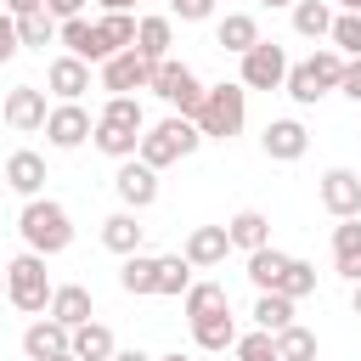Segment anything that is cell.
<instances>
[{
    "label": "cell",
    "instance_id": "1",
    "mask_svg": "<svg viewBox=\"0 0 361 361\" xmlns=\"http://www.w3.org/2000/svg\"><path fill=\"white\" fill-rule=\"evenodd\" d=\"M17 231H23L28 254H45V259L62 254V248L73 243V220H68V209L51 203V197H28L23 214H17Z\"/></svg>",
    "mask_w": 361,
    "mask_h": 361
},
{
    "label": "cell",
    "instance_id": "2",
    "mask_svg": "<svg viewBox=\"0 0 361 361\" xmlns=\"http://www.w3.org/2000/svg\"><path fill=\"white\" fill-rule=\"evenodd\" d=\"M243 118H248V90L243 85H214V90H203V107H197V130H203V141H231L237 130H243Z\"/></svg>",
    "mask_w": 361,
    "mask_h": 361
},
{
    "label": "cell",
    "instance_id": "3",
    "mask_svg": "<svg viewBox=\"0 0 361 361\" xmlns=\"http://www.w3.org/2000/svg\"><path fill=\"white\" fill-rule=\"evenodd\" d=\"M197 141H203V130L192 124V118H180V113H169L164 124H152V130H141V164H152V169H164V164H175V158H192L197 152Z\"/></svg>",
    "mask_w": 361,
    "mask_h": 361
},
{
    "label": "cell",
    "instance_id": "4",
    "mask_svg": "<svg viewBox=\"0 0 361 361\" xmlns=\"http://www.w3.org/2000/svg\"><path fill=\"white\" fill-rule=\"evenodd\" d=\"M51 276H45V254H17L11 265H6V299L17 305V310H28V316H39V310H51Z\"/></svg>",
    "mask_w": 361,
    "mask_h": 361
},
{
    "label": "cell",
    "instance_id": "5",
    "mask_svg": "<svg viewBox=\"0 0 361 361\" xmlns=\"http://www.w3.org/2000/svg\"><path fill=\"white\" fill-rule=\"evenodd\" d=\"M152 90H158V102H169L180 118H197V107H203V85H197V73H192L186 62H158Z\"/></svg>",
    "mask_w": 361,
    "mask_h": 361
},
{
    "label": "cell",
    "instance_id": "6",
    "mask_svg": "<svg viewBox=\"0 0 361 361\" xmlns=\"http://www.w3.org/2000/svg\"><path fill=\"white\" fill-rule=\"evenodd\" d=\"M243 90H282L288 85V51L276 39H259L248 56H243Z\"/></svg>",
    "mask_w": 361,
    "mask_h": 361
},
{
    "label": "cell",
    "instance_id": "7",
    "mask_svg": "<svg viewBox=\"0 0 361 361\" xmlns=\"http://www.w3.org/2000/svg\"><path fill=\"white\" fill-rule=\"evenodd\" d=\"M152 73H158V62H147L141 51H118L113 62H102V85H107L113 96H130V90H152Z\"/></svg>",
    "mask_w": 361,
    "mask_h": 361
},
{
    "label": "cell",
    "instance_id": "8",
    "mask_svg": "<svg viewBox=\"0 0 361 361\" xmlns=\"http://www.w3.org/2000/svg\"><path fill=\"white\" fill-rule=\"evenodd\" d=\"M316 197H322V209L333 220H361V175L355 169H327Z\"/></svg>",
    "mask_w": 361,
    "mask_h": 361
},
{
    "label": "cell",
    "instance_id": "9",
    "mask_svg": "<svg viewBox=\"0 0 361 361\" xmlns=\"http://www.w3.org/2000/svg\"><path fill=\"white\" fill-rule=\"evenodd\" d=\"M113 192L124 197V209H152V197H158V169L152 164H141V158H124L118 164V175H113Z\"/></svg>",
    "mask_w": 361,
    "mask_h": 361
},
{
    "label": "cell",
    "instance_id": "10",
    "mask_svg": "<svg viewBox=\"0 0 361 361\" xmlns=\"http://www.w3.org/2000/svg\"><path fill=\"white\" fill-rule=\"evenodd\" d=\"M6 124L17 130V135H28V130H45V118H51V107H45V90L39 85H17V90H6Z\"/></svg>",
    "mask_w": 361,
    "mask_h": 361
},
{
    "label": "cell",
    "instance_id": "11",
    "mask_svg": "<svg viewBox=\"0 0 361 361\" xmlns=\"http://www.w3.org/2000/svg\"><path fill=\"white\" fill-rule=\"evenodd\" d=\"M23 355H28V361H56V355H73V333H68L62 322L39 316V322H28V333H23Z\"/></svg>",
    "mask_w": 361,
    "mask_h": 361
},
{
    "label": "cell",
    "instance_id": "12",
    "mask_svg": "<svg viewBox=\"0 0 361 361\" xmlns=\"http://www.w3.org/2000/svg\"><path fill=\"white\" fill-rule=\"evenodd\" d=\"M45 135H51V147H79V141H90V135H96V118H90L79 102H62V107H51Z\"/></svg>",
    "mask_w": 361,
    "mask_h": 361
},
{
    "label": "cell",
    "instance_id": "13",
    "mask_svg": "<svg viewBox=\"0 0 361 361\" xmlns=\"http://www.w3.org/2000/svg\"><path fill=\"white\" fill-rule=\"evenodd\" d=\"M259 147H265V158H276V164H293V158H305V147H310V130H305L299 118H271V124H265V135H259Z\"/></svg>",
    "mask_w": 361,
    "mask_h": 361
},
{
    "label": "cell",
    "instance_id": "14",
    "mask_svg": "<svg viewBox=\"0 0 361 361\" xmlns=\"http://www.w3.org/2000/svg\"><path fill=\"white\" fill-rule=\"evenodd\" d=\"M226 248H231V237H226V226H192L186 231V259H192V271H209V265H220L226 259Z\"/></svg>",
    "mask_w": 361,
    "mask_h": 361
},
{
    "label": "cell",
    "instance_id": "15",
    "mask_svg": "<svg viewBox=\"0 0 361 361\" xmlns=\"http://www.w3.org/2000/svg\"><path fill=\"white\" fill-rule=\"evenodd\" d=\"M51 322H62L68 333L73 327H85L90 316H96V305H90V288H79V282H62L56 293H51V310H45Z\"/></svg>",
    "mask_w": 361,
    "mask_h": 361
},
{
    "label": "cell",
    "instance_id": "16",
    "mask_svg": "<svg viewBox=\"0 0 361 361\" xmlns=\"http://www.w3.org/2000/svg\"><path fill=\"white\" fill-rule=\"evenodd\" d=\"M62 45H68V56H79V62H107L113 51L102 45V28L90 23V17H73V23H62V34H56Z\"/></svg>",
    "mask_w": 361,
    "mask_h": 361
},
{
    "label": "cell",
    "instance_id": "17",
    "mask_svg": "<svg viewBox=\"0 0 361 361\" xmlns=\"http://www.w3.org/2000/svg\"><path fill=\"white\" fill-rule=\"evenodd\" d=\"M45 85H51L62 102H79V96L90 90V62H79V56H56V62L45 68Z\"/></svg>",
    "mask_w": 361,
    "mask_h": 361
},
{
    "label": "cell",
    "instance_id": "18",
    "mask_svg": "<svg viewBox=\"0 0 361 361\" xmlns=\"http://www.w3.org/2000/svg\"><path fill=\"white\" fill-rule=\"evenodd\" d=\"M6 186L23 192V197H39V186H45V158L28 152V147H17V152L6 158Z\"/></svg>",
    "mask_w": 361,
    "mask_h": 361
},
{
    "label": "cell",
    "instance_id": "19",
    "mask_svg": "<svg viewBox=\"0 0 361 361\" xmlns=\"http://www.w3.org/2000/svg\"><path fill=\"white\" fill-rule=\"evenodd\" d=\"M226 237H231V248H243V254L271 248V220H265L259 209H237V214L226 220Z\"/></svg>",
    "mask_w": 361,
    "mask_h": 361
},
{
    "label": "cell",
    "instance_id": "20",
    "mask_svg": "<svg viewBox=\"0 0 361 361\" xmlns=\"http://www.w3.org/2000/svg\"><path fill=\"white\" fill-rule=\"evenodd\" d=\"M333 271L361 282V220H338L333 226Z\"/></svg>",
    "mask_w": 361,
    "mask_h": 361
},
{
    "label": "cell",
    "instance_id": "21",
    "mask_svg": "<svg viewBox=\"0 0 361 361\" xmlns=\"http://www.w3.org/2000/svg\"><path fill=\"white\" fill-rule=\"evenodd\" d=\"M141 237H147V226L135 220V209H124V214H107V220H102V243H107L113 254H124V259H130V254H141Z\"/></svg>",
    "mask_w": 361,
    "mask_h": 361
},
{
    "label": "cell",
    "instance_id": "22",
    "mask_svg": "<svg viewBox=\"0 0 361 361\" xmlns=\"http://www.w3.org/2000/svg\"><path fill=\"white\" fill-rule=\"evenodd\" d=\"M214 45H226V51L248 56V51L259 45V23H254L248 11H226V17H220V28H214Z\"/></svg>",
    "mask_w": 361,
    "mask_h": 361
},
{
    "label": "cell",
    "instance_id": "23",
    "mask_svg": "<svg viewBox=\"0 0 361 361\" xmlns=\"http://www.w3.org/2000/svg\"><path fill=\"white\" fill-rule=\"evenodd\" d=\"M169 45H175L169 17H141V28H135V51H141L147 62H169Z\"/></svg>",
    "mask_w": 361,
    "mask_h": 361
},
{
    "label": "cell",
    "instance_id": "24",
    "mask_svg": "<svg viewBox=\"0 0 361 361\" xmlns=\"http://www.w3.org/2000/svg\"><path fill=\"white\" fill-rule=\"evenodd\" d=\"M56 34H62V23L39 6V11H23L17 17V39L28 45V51H45V45H56Z\"/></svg>",
    "mask_w": 361,
    "mask_h": 361
},
{
    "label": "cell",
    "instance_id": "25",
    "mask_svg": "<svg viewBox=\"0 0 361 361\" xmlns=\"http://www.w3.org/2000/svg\"><path fill=\"white\" fill-rule=\"evenodd\" d=\"M288 259H293V254H276V248H254V254H248V282H254L259 293H276V282H282Z\"/></svg>",
    "mask_w": 361,
    "mask_h": 361
},
{
    "label": "cell",
    "instance_id": "26",
    "mask_svg": "<svg viewBox=\"0 0 361 361\" xmlns=\"http://www.w3.org/2000/svg\"><path fill=\"white\" fill-rule=\"evenodd\" d=\"M192 338H197L203 350H231V344H237V322H231V310L197 316V322H192Z\"/></svg>",
    "mask_w": 361,
    "mask_h": 361
},
{
    "label": "cell",
    "instance_id": "27",
    "mask_svg": "<svg viewBox=\"0 0 361 361\" xmlns=\"http://www.w3.org/2000/svg\"><path fill=\"white\" fill-rule=\"evenodd\" d=\"M96 28H102V45L118 56V51H135V28H141V17H130V11H107ZM113 56H107V62H113Z\"/></svg>",
    "mask_w": 361,
    "mask_h": 361
},
{
    "label": "cell",
    "instance_id": "28",
    "mask_svg": "<svg viewBox=\"0 0 361 361\" xmlns=\"http://www.w3.org/2000/svg\"><path fill=\"white\" fill-rule=\"evenodd\" d=\"M118 288L124 293H158V259L152 254H130L118 265Z\"/></svg>",
    "mask_w": 361,
    "mask_h": 361
},
{
    "label": "cell",
    "instance_id": "29",
    "mask_svg": "<svg viewBox=\"0 0 361 361\" xmlns=\"http://www.w3.org/2000/svg\"><path fill=\"white\" fill-rule=\"evenodd\" d=\"M113 333L102 327V322H85V327H73V355L79 361H113Z\"/></svg>",
    "mask_w": 361,
    "mask_h": 361
},
{
    "label": "cell",
    "instance_id": "30",
    "mask_svg": "<svg viewBox=\"0 0 361 361\" xmlns=\"http://www.w3.org/2000/svg\"><path fill=\"white\" fill-rule=\"evenodd\" d=\"M254 322H259V333L293 327V299H288V293H259V299H254Z\"/></svg>",
    "mask_w": 361,
    "mask_h": 361
},
{
    "label": "cell",
    "instance_id": "31",
    "mask_svg": "<svg viewBox=\"0 0 361 361\" xmlns=\"http://www.w3.org/2000/svg\"><path fill=\"white\" fill-rule=\"evenodd\" d=\"M293 28H299L305 39L333 34V6H327V0H299V6H293Z\"/></svg>",
    "mask_w": 361,
    "mask_h": 361
},
{
    "label": "cell",
    "instance_id": "32",
    "mask_svg": "<svg viewBox=\"0 0 361 361\" xmlns=\"http://www.w3.org/2000/svg\"><path fill=\"white\" fill-rule=\"evenodd\" d=\"M180 305H186V316H192V322H197V316H214V310H231V299H226V288H220V282H192Z\"/></svg>",
    "mask_w": 361,
    "mask_h": 361
},
{
    "label": "cell",
    "instance_id": "33",
    "mask_svg": "<svg viewBox=\"0 0 361 361\" xmlns=\"http://www.w3.org/2000/svg\"><path fill=\"white\" fill-rule=\"evenodd\" d=\"M90 141H96L107 158H118V164L141 152V135H135V130H118V124H96V135H90Z\"/></svg>",
    "mask_w": 361,
    "mask_h": 361
},
{
    "label": "cell",
    "instance_id": "34",
    "mask_svg": "<svg viewBox=\"0 0 361 361\" xmlns=\"http://www.w3.org/2000/svg\"><path fill=\"white\" fill-rule=\"evenodd\" d=\"M186 288H192V259L186 254H164L158 259V293H180L186 299Z\"/></svg>",
    "mask_w": 361,
    "mask_h": 361
},
{
    "label": "cell",
    "instance_id": "35",
    "mask_svg": "<svg viewBox=\"0 0 361 361\" xmlns=\"http://www.w3.org/2000/svg\"><path fill=\"white\" fill-rule=\"evenodd\" d=\"M276 355H282V361H316V333L299 327V322L282 327V333H276Z\"/></svg>",
    "mask_w": 361,
    "mask_h": 361
},
{
    "label": "cell",
    "instance_id": "36",
    "mask_svg": "<svg viewBox=\"0 0 361 361\" xmlns=\"http://www.w3.org/2000/svg\"><path fill=\"white\" fill-rule=\"evenodd\" d=\"M288 96H293L299 107H310V102H322V96H327V85L316 79V68H310V62H299V68H288Z\"/></svg>",
    "mask_w": 361,
    "mask_h": 361
},
{
    "label": "cell",
    "instance_id": "37",
    "mask_svg": "<svg viewBox=\"0 0 361 361\" xmlns=\"http://www.w3.org/2000/svg\"><path fill=\"white\" fill-rule=\"evenodd\" d=\"M96 124H118V130H135L141 135V102L135 96H107V107H102Z\"/></svg>",
    "mask_w": 361,
    "mask_h": 361
},
{
    "label": "cell",
    "instance_id": "38",
    "mask_svg": "<svg viewBox=\"0 0 361 361\" xmlns=\"http://www.w3.org/2000/svg\"><path fill=\"white\" fill-rule=\"evenodd\" d=\"M276 293H288V299H305V293H316V265H310V259H288V271H282Z\"/></svg>",
    "mask_w": 361,
    "mask_h": 361
},
{
    "label": "cell",
    "instance_id": "39",
    "mask_svg": "<svg viewBox=\"0 0 361 361\" xmlns=\"http://www.w3.org/2000/svg\"><path fill=\"white\" fill-rule=\"evenodd\" d=\"M327 39H333V51H338V56H350V62H355V56H361V17L338 11V17H333V34H327Z\"/></svg>",
    "mask_w": 361,
    "mask_h": 361
},
{
    "label": "cell",
    "instance_id": "40",
    "mask_svg": "<svg viewBox=\"0 0 361 361\" xmlns=\"http://www.w3.org/2000/svg\"><path fill=\"white\" fill-rule=\"evenodd\" d=\"M231 350H237V361H282L276 355V333H243Z\"/></svg>",
    "mask_w": 361,
    "mask_h": 361
},
{
    "label": "cell",
    "instance_id": "41",
    "mask_svg": "<svg viewBox=\"0 0 361 361\" xmlns=\"http://www.w3.org/2000/svg\"><path fill=\"white\" fill-rule=\"evenodd\" d=\"M344 62H350V56H338V51H333V45H327V51H316V56H310V68H316V79H322V85H327V90H338V79H344Z\"/></svg>",
    "mask_w": 361,
    "mask_h": 361
},
{
    "label": "cell",
    "instance_id": "42",
    "mask_svg": "<svg viewBox=\"0 0 361 361\" xmlns=\"http://www.w3.org/2000/svg\"><path fill=\"white\" fill-rule=\"evenodd\" d=\"M169 11L180 23H203V17H214V0H169Z\"/></svg>",
    "mask_w": 361,
    "mask_h": 361
},
{
    "label": "cell",
    "instance_id": "43",
    "mask_svg": "<svg viewBox=\"0 0 361 361\" xmlns=\"http://www.w3.org/2000/svg\"><path fill=\"white\" fill-rule=\"evenodd\" d=\"M17 51H23V39H17V17L0 11V62H11Z\"/></svg>",
    "mask_w": 361,
    "mask_h": 361
},
{
    "label": "cell",
    "instance_id": "44",
    "mask_svg": "<svg viewBox=\"0 0 361 361\" xmlns=\"http://www.w3.org/2000/svg\"><path fill=\"white\" fill-rule=\"evenodd\" d=\"M45 11L56 23H73V17H85V0H45Z\"/></svg>",
    "mask_w": 361,
    "mask_h": 361
},
{
    "label": "cell",
    "instance_id": "45",
    "mask_svg": "<svg viewBox=\"0 0 361 361\" xmlns=\"http://www.w3.org/2000/svg\"><path fill=\"white\" fill-rule=\"evenodd\" d=\"M338 90H344L350 102H361V56H355V62H344V79H338Z\"/></svg>",
    "mask_w": 361,
    "mask_h": 361
},
{
    "label": "cell",
    "instance_id": "46",
    "mask_svg": "<svg viewBox=\"0 0 361 361\" xmlns=\"http://www.w3.org/2000/svg\"><path fill=\"white\" fill-rule=\"evenodd\" d=\"M39 6H45V0H6V11H11V17H23V11H39Z\"/></svg>",
    "mask_w": 361,
    "mask_h": 361
},
{
    "label": "cell",
    "instance_id": "47",
    "mask_svg": "<svg viewBox=\"0 0 361 361\" xmlns=\"http://www.w3.org/2000/svg\"><path fill=\"white\" fill-rule=\"evenodd\" d=\"M113 361H158V355H147V350H113Z\"/></svg>",
    "mask_w": 361,
    "mask_h": 361
},
{
    "label": "cell",
    "instance_id": "48",
    "mask_svg": "<svg viewBox=\"0 0 361 361\" xmlns=\"http://www.w3.org/2000/svg\"><path fill=\"white\" fill-rule=\"evenodd\" d=\"M102 6H107V11H130L135 0H102Z\"/></svg>",
    "mask_w": 361,
    "mask_h": 361
},
{
    "label": "cell",
    "instance_id": "49",
    "mask_svg": "<svg viewBox=\"0 0 361 361\" xmlns=\"http://www.w3.org/2000/svg\"><path fill=\"white\" fill-rule=\"evenodd\" d=\"M338 6H344V11H350V17H361V0H338Z\"/></svg>",
    "mask_w": 361,
    "mask_h": 361
},
{
    "label": "cell",
    "instance_id": "50",
    "mask_svg": "<svg viewBox=\"0 0 361 361\" xmlns=\"http://www.w3.org/2000/svg\"><path fill=\"white\" fill-rule=\"evenodd\" d=\"M158 361H192V355H180V350H169V355H158Z\"/></svg>",
    "mask_w": 361,
    "mask_h": 361
},
{
    "label": "cell",
    "instance_id": "51",
    "mask_svg": "<svg viewBox=\"0 0 361 361\" xmlns=\"http://www.w3.org/2000/svg\"><path fill=\"white\" fill-rule=\"evenodd\" d=\"M259 6H299V0H259Z\"/></svg>",
    "mask_w": 361,
    "mask_h": 361
},
{
    "label": "cell",
    "instance_id": "52",
    "mask_svg": "<svg viewBox=\"0 0 361 361\" xmlns=\"http://www.w3.org/2000/svg\"><path fill=\"white\" fill-rule=\"evenodd\" d=\"M355 316H361V282H355Z\"/></svg>",
    "mask_w": 361,
    "mask_h": 361
},
{
    "label": "cell",
    "instance_id": "53",
    "mask_svg": "<svg viewBox=\"0 0 361 361\" xmlns=\"http://www.w3.org/2000/svg\"><path fill=\"white\" fill-rule=\"evenodd\" d=\"M56 361H79V355H56Z\"/></svg>",
    "mask_w": 361,
    "mask_h": 361
},
{
    "label": "cell",
    "instance_id": "54",
    "mask_svg": "<svg viewBox=\"0 0 361 361\" xmlns=\"http://www.w3.org/2000/svg\"><path fill=\"white\" fill-rule=\"evenodd\" d=\"M0 293H6V271H0Z\"/></svg>",
    "mask_w": 361,
    "mask_h": 361
}]
</instances>
